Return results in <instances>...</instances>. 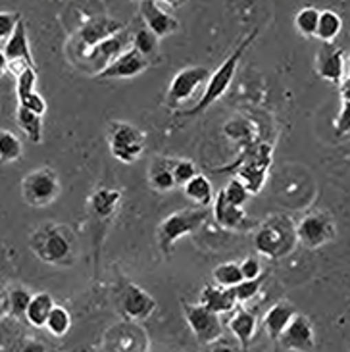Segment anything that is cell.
<instances>
[{
  "mask_svg": "<svg viewBox=\"0 0 350 352\" xmlns=\"http://www.w3.org/2000/svg\"><path fill=\"white\" fill-rule=\"evenodd\" d=\"M197 166L193 160H187V158H173V166H171V175H173V181H175V187H183L187 185L195 175H197Z\"/></svg>",
  "mask_w": 350,
  "mask_h": 352,
  "instance_id": "cell-34",
  "label": "cell"
},
{
  "mask_svg": "<svg viewBox=\"0 0 350 352\" xmlns=\"http://www.w3.org/2000/svg\"><path fill=\"white\" fill-rule=\"evenodd\" d=\"M139 12L144 21V28L149 29L154 37H170L179 29V21L173 18L168 10L162 8V4L156 0H141Z\"/></svg>",
  "mask_w": 350,
  "mask_h": 352,
  "instance_id": "cell-16",
  "label": "cell"
},
{
  "mask_svg": "<svg viewBox=\"0 0 350 352\" xmlns=\"http://www.w3.org/2000/svg\"><path fill=\"white\" fill-rule=\"evenodd\" d=\"M183 308H185V320L189 324L190 331L197 337V341L200 344L216 343L223 333L219 316L200 305H183Z\"/></svg>",
  "mask_w": 350,
  "mask_h": 352,
  "instance_id": "cell-12",
  "label": "cell"
},
{
  "mask_svg": "<svg viewBox=\"0 0 350 352\" xmlns=\"http://www.w3.org/2000/svg\"><path fill=\"white\" fill-rule=\"evenodd\" d=\"M18 106H21V108H25V110H29V112H33V114L37 116H45V112H47V100L43 98V95L41 93H31V95L23 96L21 100H18Z\"/></svg>",
  "mask_w": 350,
  "mask_h": 352,
  "instance_id": "cell-39",
  "label": "cell"
},
{
  "mask_svg": "<svg viewBox=\"0 0 350 352\" xmlns=\"http://www.w3.org/2000/svg\"><path fill=\"white\" fill-rule=\"evenodd\" d=\"M283 344L285 351L312 352L316 349V333L312 322L303 314H296L291 324L285 327V331L277 339Z\"/></svg>",
  "mask_w": 350,
  "mask_h": 352,
  "instance_id": "cell-15",
  "label": "cell"
},
{
  "mask_svg": "<svg viewBox=\"0 0 350 352\" xmlns=\"http://www.w3.org/2000/svg\"><path fill=\"white\" fill-rule=\"evenodd\" d=\"M298 245L294 221L285 214H274L265 218L256 229L254 248L258 254L270 260L289 256Z\"/></svg>",
  "mask_w": 350,
  "mask_h": 352,
  "instance_id": "cell-2",
  "label": "cell"
},
{
  "mask_svg": "<svg viewBox=\"0 0 350 352\" xmlns=\"http://www.w3.org/2000/svg\"><path fill=\"white\" fill-rule=\"evenodd\" d=\"M33 254L50 266H72L77 254L74 231L62 223H47L35 229L29 239Z\"/></svg>",
  "mask_w": 350,
  "mask_h": 352,
  "instance_id": "cell-1",
  "label": "cell"
},
{
  "mask_svg": "<svg viewBox=\"0 0 350 352\" xmlns=\"http://www.w3.org/2000/svg\"><path fill=\"white\" fill-rule=\"evenodd\" d=\"M294 316H296V310H294V306L291 305V302H287V300L275 302V305L265 312L264 318V325L267 335H270L274 341H277L279 335L285 331V327L291 324V320H293Z\"/></svg>",
  "mask_w": 350,
  "mask_h": 352,
  "instance_id": "cell-22",
  "label": "cell"
},
{
  "mask_svg": "<svg viewBox=\"0 0 350 352\" xmlns=\"http://www.w3.org/2000/svg\"><path fill=\"white\" fill-rule=\"evenodd\" d=\"M21 18L18 12H0V41H6L14 33L18 19Z\"/></svg>",
  "mask_w": 350,
  "mask_h": 352,
  "instance_id": "cell-41",
  "label": "cell"
},
{
  "mask_svg": "<svg viewBox=\"0 0 350 352\" xmlns=\"http://www.w3.org/2000/svg\"><path fill=\"white\" fill-rule=\"evenodd\" d=\"M316 74L329 81L339 85L347 74V52L342 47H333V45H323V48L316 56Z\"/></svg>",
  "mask_w": 350,
  "mask_h": 352,
  "instance_id": "cell-17",
  "label": "cell"
},
{
  "mask_svg": "<svg viewBox=\"0 0 350 352\" xmlns=\"http://www.w3.org/2000/svg\"><path fill=\"white\" fill-rule=\"evenodd\" d=\"M200 306H204L206 310L214 314H228L233 312L237 306L233 289H223L218 285H206L200 291Z\"/></svg>",
  "mask_w": 350,
  "mask_h": 352,
  "instance_id": "cell-20",
  "label": "cell"
},
{
  "mask_svg": "<svg viewBox=\"0 0 350 352\" xmlns=\"http://www.w3.org/2000/svg\"><path fill=\"white\" fill-rule=\"evenodd\" d=\"M258 35V29H252L250 31V35H246L245 41L239 45V47L229 54L219 67L210 76L208 83L204 87V93L200 95V98L197 100V104L189 108V110H185V112H181V116H199L202 114L204 110H208L210 106L214 104V102H218L221 96L228 93V89L233 83V79H235L237 74V67H239V62H241V58L246 52V48L252 45V41Z\"/></svg>",
  "mask_w": 350,
  "mask_h": 352,
  "instance_id": "cell-3",
  "label": "cell"
},
{
  "mask_svg": "<svg viewBox=\"0 0 350 352\" xmlns=\"http://www.w3.org/2000/svg\"><path fill=\"white\" fill-rule=\"evenodd\" d=\"M21 154H23V146H21V141L18 137L6 131V129H0V162H18Z\"/></svg>",
  "mask_w": 350,
  "mask_h": 352,
  "instance_id": "cell-31",
  "label": "cell"
},
{
  "mask_svg": "<svg viewBox=\"0 0 350 352\" xmlns=\"http://www.w3.org/2000/svg\"><path fill=\"white\" fill-rule=\"evenodd\" d=\"M210 79V69L204 66H190L181 69L171 79L168 93H166V102L171 108L179 106L181 102L189 100L190 96L199 91V87L206 85Z\"/></svg>",
  "mask_w": 350,
  "mask_h": 352,
  "instance_id": "cell-11",
  "label": "cell"
},
{
  "mask_svg": "<svg viewBox=\"0 0 350 352\" xmlns=\"http://www.w3.org/2000/svg\"><path fill=\"white\" fill-rule=\"evenodd\" d=\"M125 31V23L118 21L114 18H108V16H96L85 21L81 29L77 31L76 41H74V56L81 58L85 56L91 48H95L96 45L105 43L106 38L114 37L118 33Z\"/></svg>",
  "mask_w": 350,
  "mask_h": 352,
  "instance_id": "cell-9",
  "label": "cell"
},
{
  "mask_svg": "<svg viewBox=\"0 0 350 352\" xmlns=\"http://www.w3.org/2000/svg\"><path fill=\"white\" fill-rule=\"evenodd\" d=\"M122 204V190L114 187H100L89 197V208L98 219H110Z\"/></svg>",
  "mask_w": 350,
  "mask_h": 352,
  "instance_id": "cell-21",
  "label": "cell"
},
{
  "mask_svg": "<svg viewBox=\"0 0 350 352\" xmlns=\"http://www.w3.org/2000/svg\"><path fill=\"white\" fill-rule=\"evenodd\" d=\"M221 195H223V199L228 200L229 204H233V206H237V208H243L246 204V200H248V190L239 183L237 179H229V183L223 187V190H221Z\"/></svg>",
  "mask_w": 350,
  "mask_h": 352,
  "instance_id": "cell-35",
  "label": "cell"
},
{
  "mask_svg": "<svg viewBox=\"0 0 350 352\" xmlns=\"http://www.w3.org/2000/svg\"><path fill=\"white\" fill-rule=\"evenodd\" d=\"M296 241L306 248H320L337 237V223L329 212L314 210L308 212L298 223H294Z\"/></svg>",
  "mask_w": 350,
  "mask_h": 352,
  "instance_id": "cell-8",
  "label": "cell"
},
{
  "mask_svg": "<svg viewBox=\"0 0 350 352\" xmlns=\"http://www.w3.org/2000/svg\"><path fill=\"white\" fill-rule=\"evenodd\" d=\"M31 296L33 295H31L29 291H25L23 287L12 289V291H10V310H12V314L16 316V318L25 316V310H28Z\"/></svg>",
  "mask_w": 350,
  "mask_h": 352,
  "instance_id": "cell-38",
  "label": "cell"
},
{
  "mask_svg": "<svg viewBox=\"0 0 350 352\" xmlns=\"http://www.w3.org/2000/svg\"><path fill=\"white\" fill-rule=\"evenodd\" d=\"M318 18H320V10L314 6L298 10L294 16V28L303 35V37H314L316 28H318Z\"/></svg>",
  "mask_w": 350,
  "mask_h": 352,
  "instance_id": "cell-33",
  "label": "cell"
},
{
  "mask_svg": "<svg viewBox=\"0 0 350 352\" xmlns=\"http://www.w3.org/2000/svg\"><path fill=\"white\" fill-rule=\"evenodd\" d=\"M8 74V60L4 56V52L0 50V77H4Z\"/></svg>",
  "mask_w": 350,
  "mask_h": 352,
  "instance_id": "cell-45",
  "label": "cell"
},
{
  "mask_svg": "<svg viewBox=\"0 0 350 352\" xmlns=\"http://www.w3.org/2000/svg\"><path fill=\"white\" fill-rule=\"evenodd\" d=\"M19 352H47V346L41 341H28Z\"/></svg>",
  "mask_w": 350,
  "mask_h": 352,
  "instance_id": "cell-43",
  "label": "cell"
},
{
  "mask_svg": "<svg viewBox=\"0 0 350 352\" xmlns=\"http://www.w3.org/2000/svg\"><path fill=\"white\" fill-rule=\"evenodd\" d=\"M16 122H18L19 129L25 133L29 141L33 144H39L43 141V118L33 112H29L25 108L18 106L16 110Z\"/></svg>",
  "mask_w": 350,
  "mask_h": 352,
  "instance_id": "cell-28",
  "label": "cell"
},
{
  "mask_svg": "<svg viewBox=\"0 0 350 352\" xmlns=\"http://www.w3.org/2000/svg\"><path fill=\"white\" fill-rule=\"evenodd\" d=\"M2 52L8 60V69H12L16 74V77L28 67L35 69V60H33V54H31V47H29L28 28H25V21L21 18L18 19L16 29L6 41V47H4Z\"/></svg>",
  "mask_w": 350,
  "mask_h": 352,
  "instance_id": "cell-14",
  "label": "cell"
},
{
  "mask_svg": "<svg viewBox=\"0 0 350 352\" xmlns=\"http://www.w3.org/2000/svg\"><path fill=\"white\" fill-rule=\"evenodd\" d=\"M158 41L160 38L154 37L151 31L146 28H141L135 31L131 41V47L141 54L142 58H146L149 62H152L154 58L158 56Z\"/></svg>",
  "mask_w": 350,
  "mask_h": 352,
  "instance_id": "cell-29",
  "label": "cell"
},
{
  "mask_svg": "<svg viewBox=\"0 0 350 352\" xmlns=\"http://www.w3.org/2000/svg\"><path fill=\"white\" fill-rule=\"evenodd\" d=\"M108 146L116 160L122 164H135L144 153V133L129 122H110Z\"/></svg>",
  "mask_w": 350,
  "mask_h": 352,
  "instance_id": "cell-7",
  "label": "cell"
},
{
  "mask_svg": "<svg viewBox=\"0 0 350 352\" xmlns=\"http://www.w3.org/2000/svg\"><path fill=\"white\" fill-rule=\"evenodd\" d=\"M262 283H264V277H258V279H252V281H241L239 285L233 287V295H235L237 305L252 300L260 293Z\"/></svg>",
  "mask_w": 350,
  "mask_h": 352,
  "instance_id": "cell-36",
  "label": "cell"
},
{
  "mask_svg": "<svg viewBox=\"0 0 350 352\" xmlns=\"http://www.w3.org/2000/svg\"><path fill=\"white\" fill-rule=\"evenodd\" d=\"M37 91V72L33 67H28L23 69L18 76V81H16V95H18V100H21L23 96L31 95Z\"/></svg>",
  "mask_w": 350,
  "mask_h": 352,
  "instance_id": "cell-37",
  "label": "cell"
},
{
  "mask_svg": "<svg viewBox=\"0 0 350 352\" xmlns=\"http://www.w3.org/2000/svg\"><path fill=\"white\" fill-rule=\"evenodd\" d=\"M239 270H241V277L243 281H252V279H258L262 277V264L256 256H246L241 264H239Z\"/></svg>",
  "mask_w": 350,
  "mask_h": 352,
  "instance_id": "cell-40",
  "label": "cell"
},
{
  "mask_svg": "<svg viewBox=\"0 0 350 352\" xmlns=\"http://www.w3.org/2000/svg\"><path fill=\"white\" fill-rule=\"evenodd\" d=\"M149 66H151V62L146 58H142L131 47L116 58L105 72H100L98 76H95V79H131V77L141 76Z\"/></svg>",
  "mask_w": 350,
  "mask_h": 352,
  "instance_id": "cell-18",
  "label": "cell"
},
{
  "mask_svg": "<svg viewBox=\"0 0 350 352\" xmlns=\"http://www.w3.org/2000/svg\"><path fill=\"white\" fill-rule=\"evenodd\" d=\"M54 306H56L54 298L48 293H37V295L31 296V300H29L28 310H25V320L33 327H45L48 316H50Z\"/></svg>",
  "mask_w": 350,
  "mask_h": 352,
  "instance_id": "cell-26",
  "label": "cell"
},
{
  "mask_svg": "<svg viewBox=\"0 0 350 352\" xmlns=\"http://www.w3.org/2000/svg\"><path fill=\"white\" fill-rule=\"evenodd\" d=\"M45 327L50 331V335L64 337L69 331V327H72V314L67 312L64 306H54L50 316H48Z\"/></svg>",
  "mask_w": 350,
  "mask_h": 352,
  "instance_id": "cell-32",
  "label": "cell"
},
{
  "mask_svg": "<svg viewBox=\"0 0 350 352\" xmlns=\"http://www.w3.org/2000/svg\"><path fill=\"white\" fill-rule=\"evenodd\" d=\"M133 35H127L125 31L118 33L114 37L106 38L105 43L96 45L95 48H91L85 56L77 58L76 64L79 67H87L89 72H93V76H98L100 72H105L106 67L114 62L116 58L123 54L127 48H131Z\"/></svg>",
  "mask_w": 350,
  "mask_h": 352,
  "instance_id": "cell-10",
  "label": "cell"
},
{
  "mask_svg": "<svg viewBox=\"0 0 350 352\" xmlns=\"http://www.w3.org/2000/svg\"><path fill=\"white\" fill-rule=\"evenodd\" d=\"M341 31L342 19L337 12H333V10H323V12H320L318 28H316L314 37L320 38L323 45H333V41L339 37Z\"/></svg>",
  "mask_w": 350,
  "mask_h": 352,
  "instance_id": "cell-27",
  "label": "cell"
},
{
  "mask_svg": "<svg viewBox=\"0 0 350 352\" xmlns=\"http://www.w3.org/2000/svg\"><path fill=\"white\" fill-rule=\"evenodd\" d=\"M212 279H214V285L223 287V289H233V287L243 281L241 270H239L237 262H223V264L214 267Z\"/></svg>",
  "mask_w": 350,
  "mask_h": 352,
  "instance_id": "cell-30",
  "label": "cell"
},
{
  "mask_svg": "<svg viewBox=\"0 0 350 352\" xmlns=\"http://www.w3.org/2000/svg\"><path fill=\"white\" fill-rule=\"evenodd\" d=\"M60 177L52 168H37L21 179V199L33 208H47L60 197Z\"/></svg>",
  "mask_w": 350,
  "mask_h": 352,
  "instance_id": "cell-6",
  "label": "cell"
},
{
  "mask_svg": "<svg viewBox=\"0 0 350 352\" xmlns=\"http://www.w3.org/2000/svg\"><path fill=\"white\" fill-rule=\"evenodd\" d=\"M272 162H274L272 144L254 143L248 144L241 154V158L226 170L233 172V179L239 181L248 190V195H258L264 189Z\"/></svg>",
  "mask_w": 350,
  "mask_h": 352,
  "instance_id": "cell-4",
  "label": "cell"
},
{
  "mask_svg": "<svg viewBox=\"0 0 350 352\" xmlns=\"http://www.w3.org/2000/svg\"><path fill=\"white\" fill-rule=\"evenodd\" d=\"M210 352H237L235 346H231L229 343H219V344H214Z\"/></svg>",
  "mask_w": 350,
  "mask_h": 352,
  "instance_id": "cell-44",
  "label": "cell"
},
{
  "mask_svg": "<svg viewBox=\"0 0 350 352\" xmlns=\"http://www.w3.org/2000/svg\"><path fill=\"white\" fill-rule=\"evenodd\" d=\"M118 305L122 314L129 320H146L156 310L154 296L133 281H125L122 285L118 293Z\"/></svg>",
  "mask_w": 350,
  "mask_h": 352,
  "instance_id": "cell-13",
  "label": "cell"
},
{
  "mask_svg": "<svg viewBox=\"0 0 350 352\" xmlns=\"http://www.w3.org/2000/svg\"><path fill=\"white\" fill-rule=\"evenodd\" d=\"M208 208H185L179 212H173L168 218H164L158 226V245L162 252L171 254L175 243L189 233L199 231L204 221L208 219Z\"/></svg>",
  "mask_w": 350,
  "mask_h": 352,
  "instance_id": "cell-5",
  "label": "cell"
},
{
  "mask_svg": "<svg viewBox=\"0 0 350 352\" xmlns=\"http://www.w3.org/2000/svg\"><path fill=\"white\" fill-rule=\"evenodd\" d=\"M171 166L173 158H156L149 170V183L154 190L158 192H170L175 189V181L171 175Z\"/></svg>",
  "mask_w": 350,
  "mask_h": 352,
  "instance_id": "cell-25",
  "label": "cell"
},
{
  "mask_svg": "<svg viewBox=\"0 0 350 352\" xmlns=\"http://www.w3.org/2000/svg\"><path fill=\"white\" fill-rule=\"evenodd\" d=\"M183 190H185L187 199L193 200L199 208H208L212 200H214L212 181L204 173H197L187 185H183Z\"/></svg>",
  "mask_w": 350,
  "mask_h": 352,
  "instance_id": "cell-24",
  "label": "cell"
},
{
  "mask_svg": "<svg viewBox=\"0 0 350 352\" xmlns=\"http://www.w3.org/2000/svg\"><path fill=\"white\" fill-rule=\"evenodd\" d=\"M256 316L250 314L248 310H237L233 318L229 320V329H231V333L235 335L237 339H239V343L243 346V351H248V346H250V341H252V337L256 333Z\"/></svg>",
  "mask_w": 350,
  "mask_h": 352,
  "instance_id": "cell-23",
  "label": "cell"
},
{
  "mask_svg": "<svg viewBox=\"0 0 350 352\" xmlns=\"http://www.w3.org/2000/svg\"><path fill=\"white\" fill-rule=\"evenodd\" d=\"M214 219L218 221L221 228L231 229V231H241V229L250 228V219L246 216L245 208H237L233 204H229L228 200L223 199L221 190L214 200Z\"/></svg>",
  "mask_w": 350,
  "mask_h": 352,
  "instance_id": "cell-19",
  "label": "cell"
},
{
  "mask_svg": "<svg viewBox=\"0 0 350 352\" xmlns=\"http://www.w3.org/2000/svg\"><path fill=\"white\" fill-rule=\"evenodd\" d=\"M350 104H341V112L337 116L335 120V129H337V135H344L350 133V112H349Z\"/></svg>",
  "mask_w": 350,
  "mask_h": 352,
  "instance_id": "cell-42",
  "label": "cell"
}]
</instances>
